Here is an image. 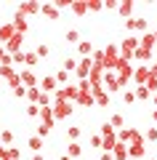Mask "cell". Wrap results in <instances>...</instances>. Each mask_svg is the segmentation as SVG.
I'll return each instance as SVG.
<instances>
[{"label": "cell", "mask_w": 157, "mask_h": 160, "mask_svg": "<svg viewBox=\"0 0 157 160\" xmlns=\"http://www.w3.org/2000/svg\"><path fill=\"white\" fill-rule=\"evenodd\" d=\"M136 48H139V38H136V35H128V38L123 40V46H120V56L130 59V53H133Z\"/></svg>", "instance_id": "cell-1"}, {"label": "cell", "mask_w": 157, "mask_h": 160, "mask_svg": "<svg viewBox=\"0 0 157 160\" xmlns=\"http://www.w3.org/2000/svg\"><path fill=\"white\" fill-rule=\"evenodd\" d=\"M91 69H93V59H83V62L77 64V69H75V72H77V78H80V83H83V80H88V75H91Z\"/></svg>", "instance_id": "cell-2"}, {"label": "cell", "mask_w": 157, "mask_h": 160, "mask_svg": "<svg viewBox=\"0 0 157 160\" xmlns=\"http://www.w3.org/2000/svg\"><path fill=\"white\" fill-rule=\"evenodd\" d=\"M51 107H53V120H61V118H67V115L72 112L69 102H53Z\"/></svg>", "instance_id": "cell-3"}, {"label": "cell", "mask_w": 157, "mask_h": 160, "mask_svg": "<svg viewBox=\"0 0 157 160\" xmlns=\"http://www.w3.org/2000/svg\"><path fill=\"white\" fill-rule=\"evenodd\" d=\"M144 155H146V149H144V139H141V142H133V144L128 147V158H136V160H139V158H144Z\"/></svg>", "instance_id": "cell-4"}, {"label": "cell", "mask_w": 157, "mask_h": 160, "mask_svg": "<svg viewBox=\"0 0 157 160\" xmlns=\"http://www.w3.org/2000/svg\"><path fill=\"white\" fill-rule=\"evenodd\" d=\"M109 155H112V160H128V144H123V142L115 144Z\"/></svg>", "instance_id": "cell-5"}, {"label": "cell", "mask_w": 157, "mask_h": 160, "mask_svg": "<svg viewBox=\"0 0 157 160\" xmlns=\"http://www.w3.org/2000/svg\"><path fill=\"white\" fill-rule=\"evenodd\" d=\"M13 35H16V27H13V22L3 24V27H0V43H8Z\"/></svg>", "instance_id": "cell-6"}, {"label": "cell", "mask_w": 157, "mask_h": 160, "mask_svg": "<svg viewBox=\"0 0 157 160\" xmlns=\"http://www.w3.org/2000/svg\"><path fill=\"white\" fill-rule=\"evenodd\" d=\"M133 80H136V83H139V86H144L146 80H149V64H144V67L133 69Z\"/></svg>", "instance_id": "cell-7"}, {"label": "cell", "mask_w": 157, "mask_h": 160, "mask_svg": "<svg viewBox=\"0 0 157 160\" xmlns=\"http://www.w3.org/2000/svg\"><path fill=\"white\" fill-rule=\"evenodd\" d=\"M56 86H59V83H56V78H51V75H48V78H43V80H40V91H43V93H48V91H56Z\"/></svg>", "instance_id": "cell-8"}, {"label": "cell", "mask_w": 157, "mask_h": 160, "mask_svg": "<svg viewBox=\"0 0 157 160\" xmlns=\"http://www.w3.org/2000/svg\"><path fill=\"white\" fill-rule=\"evenodd\" d=\"M125 27H128V32H133V29L144 32V29H146V19H133V22H125Z\"/></svg>", "instance_id": "cell-9"}, {"label": "cell", "mask_w": 157, "mask_h": 160, "mask_svg": "<svg viewBox=\"0 0 157 160\" xmlns=\"http://www.w3.org/2000/svg\"><path fill=\"white\" fill-rule=\"evenodd\" d=\"M130 59H139V62H149V59H152V51H146V48H136V51L133 53H130Z\"/></svg>", "instance_id": "cell-10"}, {"label": "cell", "mask_w": 157, "mask_h": 160, "mask_svg": "<svg viewBox=\"0 0 157 160\" xmlns=\"http://www.w3.org/2000/svg\"><path fill=\"white\" fill-rule=\"evenodd\" d=\"M155 43H157V40H155V35H152V32H146L144 38L139 40V46H141V48H146V51H152V48H155Z\"/></svg>", "instance_id": "cell-11"}, {"label": "cell", "mask_w": 157, "mask_h": 160, "mask_svg": "<svg viewBox=\"0 0 157 160\" xmlns=\"http://www.w3.org/2000/svg\"><path fill=\"white\" fill-rule=\"evenodd\" d=\"M13 27H16V32H27V16L24 13H16V19H13Z\"/></svg>", "instance_id": "cell-12"}, {"label": "cell", "mask_w": 157, "mask_h": 160, "mask_svg": "<svg viewBox=\"0 0 157 160\" xmlns=\"http://www.w3.org/2000/svg\"><path fill=\"white\" fill-rule=\"evenodd\" d=\"M19 78H22V83H24V88H35V83H37V80H35V75L29 72V69H24V72L19 75Z\"/></svg>", "instance_id": "cell-13"}, {"label": "cell", "mask_w": 157, "mask_h": 160, "mask_svg": "<svg viewBox=\"0 0 157 160\" xmlns=\"http://www.w3.org/2000/svg\"><path fill=\"white\" fill-rule=\"evenodd\" d=\"M40 11H43V16H48V19H59V8L56 6H40Z\"/></svg>", "instance_id": "cell-14"}, {"label": "cell", "mask_w": 157, "mask_h": 160, "mask_svg": "<svg viewBox=\"0 0 157 160\" xmlns=\"http://www.w3.org/2000/svg\"><path fill=\"white\" fill-rule=\"evenodd\" d=\"M77 51H80V56L88 59V56H91V51H93V46H91L88 40H83V43H77Z\"/></svg>", "instance_id": "cell-15"}, {"label": "cell", "mask_w": 157, "mask_h": 160, "mask_svg": "<svg viewBox=\"0 0 157 160\" xmlns=\"http://www.w3.org/2000/svg\"><path fill=\"white\" fill-rule=\"evenodd\" d=\"M35 11H40L37 3H24V6H19V13H24V16L27 13H35Z\"/></svg>", "instance_id": "cell-16"}, {"label": "cell", "mask_w": 157, "mask_h": 160, "mask_svg": "<svg viewBox=\"0 0 157 160\" xmlns=\"http://www.w3.org/2000/svg\"><path fill=\"white\" fill-rule=\"evenodd\" d=\"M67 155H69V158H80V155H83V147H80L77 142H72V144L67 147Z\"/></svg>", "instance_id": "cell-17"}, {"label": "cell", "mask_w": 157, "mask_h": 160, "mask_svg": "<svg viewBox=\"0 0 157 160\" xmlns=\"http://www.w3.org/2000/svg\"><path fill=\"white\" fill-rule=\"evenodd\" d=\"M109 126L117 131V128H123V126H125V118H123V115H112V118H109Z\"/></svg>", "instance_id": "cell-18"}, {"label": "cell", "mask_w": 157, "mask_h": 160, "mask_svg": "<svg viewBox=\"0 0 157 160\" xmlns=\"http://www.w3.org/2000/svg\"><path fill=\"white\" fill-rule=\"evenodd\" d=\"M93 104H99V107H107V104H109V93H107V91H101L99 96H93Z\"/></svg>", "instance_id": "cell-19"}, {"label": "cell", "mask_w": 157, "mask_h": 160, "mask_svg": "<svg viewBox=\"0 0 157 160\" xmlns=\"http://www.w3.org/2000/svg\"><path fill=\"white\" fill-rule=\"evenodd\" d=\"M144 88H146L149 93H157V78H152V75H149V80L144 83Z\"/></svg>", "instance_id": "cell-20"}, {"label": "cell", "mask_w": 157, "mask_h": 160, "mask_svg": "<svg viewBox=\"0 0 157 160\" xmlns=\"http://www.w3.org/2000/svg\"><path fill=\"white\" fill-rule=\"evenodd\" d=\"M11 142H13V133H11V131H3V133H0V144L11 147Z\"/></svg>", "instance_id": "cell-21"}, {"label": "cell", "mask_w": 157, "mask_h": 160, "mask_svg": "<svg viewBox=\"0 0 157 160\" xmlns=\"http://www.w3.org/2000/svg\"><path fill=\"white\" fill-rule=\"evenodd\" d=\"M24 62H27V67H35V64H37V53H24Z\"/></svg>", "instance_id": "cell-22"}, {"label": "cell", "mask_w": 157, "mask_h": 160, "mask_svg": "<svg viewBox=\"0 0 157 160\" xmlns=\"http://www.w3.org/2000/svg\"><path fill=\"white\" fill-rule=\"evenodd\" d=\"M69 8H72L75 13H85V11H88V3H72Z\"/></svg>", "instance_id": "cell-23"}, {"label": "cell", "mask_w": 157, "mask_h": 160, "mask_svg": "<svg viewBox=\"0 0 157 160\" xmlns=\"http://www.w3.org/2000/svg\"><path fill=\"white\" fill-rule=\"evenodd\" d=\"M117 8H120L123 16H130V13H133V3H123V6H117Z\"/></svg>", "instance_id": "cell-24"}, {"label": "cell", "mask_w": 157, "mask_h": 160, "mask_svg": "<svg viewBox=\"0 0 157 160\" xmlns=\"http://www.w3.org/2000/svg\"><path fill=\"white\" fill-rule=\"evenodd\" d=\"M29 147L40 152V149H43V139H40V136H32V139H29Z\"/></svg>", "instance_id": "cell-25"}, {"label": "cell", "mask_w": 157, "mask_h": 160, "mask_svg": "<svg viewBox=\"0 0 157 160\" xmlns=\"http://www.w3.org/2000/svg\"><path fill=\"white\" fill-rule=\"evenodd\" d=\"M72 69H77V62L75 59H64V72H72Z\"/></svg>", "instance_id": "cell-26"}, {"label": "cell", "mask_w": 157, "mask_h": 160, "mask_svg": "<svg viewBox=\"0 0 157 160\" xmlns=\"http://www.w3.org/2000/svg\"><path fill=\"white\" fill-rule=\"evenodd\" d=\"M144 139L146 142H157V128H149V131L144 133Z\"/></svg>", "instance_id": "cell-27"}, {"label": "cell", "mask_w": 157, "mask_h": 160, "mask_svg": "<svg viewBox=\"0 0 157 160\" xmlns=\"http://www.w3.org/2000/svg\"><path fill=\"white\" fill-rule=\"evenodd\" d=\"M133 93H136V99H146V96H149V91H146L144 86H139V88H136Z\"/></svg>", "instance_id": "cell-28"}, {"label": "cell", "mask_w": 157, "mask_h": 160, "mask_svg": "<svg viewBox=\"0 0 157 160\" xmlns=\"http://www.w3.org/2000/svg\"><path fill=\"white\" fill-rule=\"evenodd\" d=\"M67 133H69V139H72V142H75V139H80V126H72Z\"/></svg>", "instance_id": "cell-29"}, {"label": "cell", "mask_w": 157, "mask_h": 160, "mask_svg": "<svg viewBox=\"0 0 157 160\" xmlns=\"http://www.w3.org/2000/svg\"><path fill=\"white\" fill-rule=\"evenodd\" d=\"M27 115H29V118H35V115H40V107H37V104H29V107H27Z\"/></svg>", "instance_id": "cell-30"}, {"label": "cell", "mask_w": 157, "mask_h": 160, "mask_svg": "<svg viewBox=\"0 0 157 160\" xmlns=\"http://www.w3.org/2000/svg\"><path fill=\"white\" fill-rule=\"evenodd\" d=\"M123 99H125L128 104H133V102H136V93H133V91H123Z\"/></svg>", "instance_id": "cell-31"}, {"label": "cell", "mask_w": 157, "mask_h": 160, "mask_svg": "<svg viewBox=\"0 0 157 160\" xmlns=\"http://www.w3.org/2000/svg\"><path fill=\"white\" fill-rule=\"evenodd\" d=\"M48 131H51V128H48V126H43V123L37 126V136H40V139H43V136H48Z\"/></svg>", "instance_id": "cell-32"}, {"label": "cell", "mask_w": 157, "mask_h": 160, "mask_svg": "<svg viewBox=\"0 0 157 160\" xmlns=\"http://www.w3.org/2000/svg\"><path fill=\"white\" fill-rule=\"evenodd\" d=\"M77 38H80V35H77V29H69V32H67V40H69V43H75Z\"/></svg>", "instance_id": "cell-33"}, {"label": "cell", "mask_w": 157, "mask_h": 160, "mask_svg": "<svg viewBox=\"0 0 157 160\" xmlns=\"http://www.w3.org/2000/svg\"><path fill=\"white\" fill-rule=\"evenodd\" d=\"M91 147H96V149H101V136H91Z\"/></svg>", "instance_id": "cell-34"}, {"label": "cell", "mask_w": 157, "mask_h": 160, "mask_svg": "<svg viewBox=\"0 0 157 160\" xmlns=\"http://www.w3.org/2000/svg\"><path fill=\"white\" fill-rule=\"evenodd\" d=\"M35 53H37V56H48V46H37V51H35Z\"/></svg>", "instance_id": "cell-35"}, {"label": "cell", "mask_w": 157, "mask_h": 160, "mask_svg": "<svg viewBox=\"0 0 157 160\" xmlns=\"http://www.w3.org/2000/svg\"><path fill=\"white\" fill-rule=\"evenodd\" d=\"M64 80H67V72H64V69H61V72L56 75V83H64Z\"/></svg>", "instance_id": "cell-36"}, {"label": "cell", "mask_w": 157, "mask_h": 160, "mask_svg": "<svg viewBox=\"0 0 157 160\" xmlns=\"http://www.w3.org/2000/svg\"><path fill=\"white\" fill-rule=\"evenodd\" d=\"M149 75H152V78H157V64H149Z\"/></svg>", "instance_id": "cell-37"}, {"label": "cell", "mask_w": 157, "mask_h": 160, "mask_svg": "<svg viewBox=\"0 0 157 160\" xmlns=\"http://www.w3.org/2000/svg\"><path fill=\"white\" fill-rule=\"evenodd\" d=\"M101 160H112V155H109V152H101Z\"/></svg>", "instance_id": "cell-38"}, {"label": "cell", "mask_w": 157, "mask_h": 160, "mask_svg": "<svg viewBox=\"0 0 157 160\" xmlns=\"http://www.w3.org/2000/svg\"><path fill=\"white\" fill-rule=\"evenodd\" d=\"M3 59H6V48L0 46V62H3Z\"/></svg>", "instance_id": "cell-39"}, {"label": "cell", "mask_w": 157, "mask_h": 160, "mask_svg": "<svg viewBox=\"0 0 157 160\" xmlns=\"http://www.w3.org/2000/svg\"><path fill=\"white\" fill-rule=\"evenodd\" d=\"M152 120H155V123H157V109H152Z\"/></svg>", "instance_id": "cell-40"}, {"label": "cell", "mask_w": 157, "mask_h": 160, "mask_svg": "<svg viewBox=\"0 0 157 160\" xmlns=\"http://www.w3.org/2000/svg\"><path fill=\"white\" fill-rule=\"evenodd\" d=\"M32 160H45V158H43V155H40V152H37V155H35V158H32Z\"/></svg>", "instance_id": "cell-41"}, {"label": "cell", "mask_w": 157, "mask_h": 160, "mask_svg": "<svg viewBox=\"0 0 157 160\" xmlns=\"http://www.w3.org/2000/svg\"><path fill=\"white\" fill-rule=\"evenodd\" d=\"M59 160H72V158H69V155H61V158H59Z\"/></svg>", "instance_id": "cell-42"}, {"label": "cell", "mask_w": 157, "mask_h": 160, "mask_svg": "<svg viewBox=\"0 0 157 160\" xmlns=\"http://www.w3.org/2000/svg\"><path fill=\"white\" fill-rule=\"evenodd\" d=\"M155 109H157V93H155Z\"/></svg>", "instance_id": "cell-43"}, {"label": "cell", "mask_w": 157, "mask_h": 160, "mask_svg": "<svg viewBox=\"0 0 157 160\" xmlns=\"http://www.w3.org/2000/svg\"><path fill=\"white\" fill-rule=\"evenodd\" d=\"M152 35H155V40H157V29H155V32H152Z\"/></svg>", "instance_id": "cell-44"}, {"label": "cell", "mask_w": 157, "mask_h": 160, "mask_svg": "<svg viewBox=\"0 0 157 160\" xmlns=\"http://www.w3.org/2000/svg\"><path fill=\"white\" fill-rule=\"evenodd\" d=\"M128 160H136V158H128Z\"/></svg>", "instance_id": "cell-45"}, {"label": "cell", "mask_w": 157, "mask_h": 160, "mask_svg": "<svg viewBox=\"0 0 157 160\" xmlns=\"http://www.w3.org/2000/svg\"><path fill=\"white\" fill-rule=\"evenodd\" d=\"M0 86H3V80H0Z\"/></svg>", "instance_id": "cell-46"}, {"label": "cell", "mask_w": 157, "mask_h": 160, "mask_svg": "<svg viewBox=\"0 0 157 160\" xmlns=\"http://www.w3.org/2000/svg\"><path fill=\"white\" fill-rule=\"evenodd\" d=\"M149 160H155V158H149Z\"/></svg>", "instance_id": "cell-47"}]
</instances>
